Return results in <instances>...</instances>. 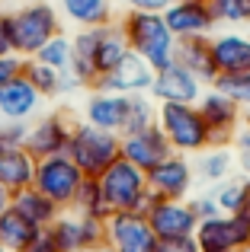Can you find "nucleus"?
I'll return each mask as SVG.
<instances>
[{
	"label": "nucleus",
	"instance_id": "nucleus-1",
	"mask_svg": "<svg viewBox=\"0 0 250 252\" xmlns=\"http://www.w3.org/2000/svg\"><path fill=\"white\" fill-rule=\"evenodd\" d=\"M71 45H74L71 74L81 80V86H96L100 77H106L128 55V42H125L119 23L96 26V29H81L71 38Z\"/></svg>",
	"mask_w": 250,
	"mask_h": 252
},
{
	"label": "nucleus",
	"instance_id": "nucleus-2",
	"mask_svg": "<svg viewBox=\"0 0 250 252\" xmlns=\"http://www.w3.org/2000/svg\"><path fill=\"white\" fill-rule=\"evenodd\" d=\"M119 29H122L125 42H128V51L141 55L154 70L176 61V35L167 29L161 13L125 10L119 19Z\"/></svg>",
	"mask_w": 250,
	"mask_h": 252
},
{
	"label": "nucleus",
	"instance_id": "nucleus-3",
	"mask_svg": "<svg viewBox=\"0 0 250 252\" xmlns=\"http://www.w3.org/2000/svg\"><path fill=\"white\" fill-rule=\"evenodd\" d=\"M157 128L167 134L173 154H202L206 147H212V134L208 125L202 118L199 105L189 102H157Z\"/></svg>",
	"mask_w": 250,
	"mask_h": 252
},
{
	"label": "nucleus",
	"instance_id": "nucleus-4",
	"mask_svg": "<svg viewBox=\"0 0 250 252\" xmlns=\"http://www.w3.org/2000/svg\"><path fill=\"white\" fill-rule=\"evenodd\" d=\"M58 32H61V16L48 0H32V3H23L19 10L10 13L13 55L19 58H32Z\"/></svg>",
	"mask_w": 250,
	"mask_h": 252
},
{
	"label": "nucleus",
	"instance_id": "nucleus-5",
	"mask_svg": "<svg viewBox=\"0 0 250 252\" xmlns=\"http://www.w3.org/2000/svg\"><path fill=\"white\" fill-rule=\"evenodd\" d=\"M68 157L81 166L83 176L96 179L100 172H106L116 160L122 157V137L116 131H103L93 125H74L68 144Z\"/></svg>",
	"mask_w": 250,
	"mask_h": 252
},
{
	"label": "nucleus",
	"instance_id": "nucleus-6",
	"mask_svg": "<svg viewBox=\"0 0 250 252\" xmlns=\"http://www.w3.org/2000/svg\"><path fill=\"white\" fill-rule=\"evenodd\" d=\"M96 179H100V189H103V195H106L113 211H138V214H144L148 198H151L148 172L144 169H138L135 163L119 157L113 166L106 172H100Z\"/></svg>",
	"mask_w": 250,
	"mask_h": 252
},
{
	"label": "nucleus",
	"instance_id": "nucleus-7",
	"mask_svg": "<svg viewBox=\"0 0 250 252\" xmlns=\"http://www.w3.org/2000/svg\"><path fill=\"white\" fill-rule=\"evenodd\" d=\"M83 179L87 176H83L81 166H77L68 154H58V157H42V160H36V179H32V185H36L42 195H48L61 211H68V208H74V198H77V191H81Z\"/></svg>",
	"mask_w": 250,
	"mask_h": 252
},
{
	"label": "nucleus",
	"instance_id": "nucleus-8",
	"mask_svg": "<svg viewBox=\"0 0 250 252\" xmlns=\"http://www.w3.org/2000/svg\"><path fill=\"white\" fill-rule=\"evenodd\" d=\"M199 252H238L250 243V217L247 214H215L199 220L193 233Z\"/></svg>",
	"mask_w": 250,
	"mask_h": 252
},
{
	"label": "nucleus",
	"instance_id": "nucleus-9",
	"mask_svg": "<svg viewBox=\"0 0 250 252\" xmlns=\"http://www.w3.org/2000/svg\"><path fill=\"white\" fill-rule=\"evenodd\" d=\"M151 230H154L157 240H180V236H193L199 227V217L193 214L189 201H170L151 191L148 208H144Z\"/></svg>",
	"mask_w": 250,
	"mask_h": 252
},
{
	"label": "nucleus",
	"instance_id": "nucleus-10",
	"mask_svg": "<svg viewBox=\"0 0 250 252\" xmlns=\"http://www.w3.org/2000/svg\"><path fill=\"white\" fill-rule=\"evenodd\" d=\"M106 246L113 252H154L157 236L138 211H113L106 220Z\"/></svg>",
	"mask_w": 250,
	"mask_h": 252
},
{
	"label": "nucleus",
	"instance_id": "nucleus-11",
	"mask_svg": "<svg viewBox=\"0 0 250 252\" xmlns=\"http://www.w3.org/2000/svg\"><path fill=\"white\" fill-rule=\"evenodd\" d=\"M51 233H55L61 252H83L106 243V220H96V217H87L81 211L68 208L51 223Z\"/></svg>",
	"mask_w": 250,
	"mask_h": 252
},
{
	"label": "nucleus",
	"instance_id": "nucleus-12",
	"mask_svg": "<svg viewBox=\"0 0 250 252\" xmlns=\"http://www.w3.org/2000/svg\"><path fill=\"white\" fill-rule=\"evenodd\" d=\"M199 112L208 125V134H212V147H231L238 128L244 125V109L234 105L228 96H221L218 90L202 93L199 96Z\"/></svg>",
	"mask_w": 250,
	"mask_h": 252
},
{
	"label": "nucleus",
	"instance_id": "nucleus-13",
	"mask_svg": "<svg viewBox=\"0 0 250 252\" xmlns=\"http://www.w3.org/2000/svg\"><path fill=\"white\" fill-rule=\"evenodd\" d=\"M193 182H196V169L183 154H170L167 160L148 169V189L161 198H170V201H186Z\"/></svg>",
	"mask_w": 250,
	"mask_h": 252
},
{
	"label": "nucleus",
	"instance_id": "nucleus-14",
	"mask_svg": "<svg viewBox=\"0 0 250 252\" xmlns=\"http://www.w3.org/2000/svg\"><path fill=\"white\" fill-rule=\"evenodd\" d=\"M202 96V80L186 70L180 61H170L167 67L154 70V83H151V99L154 102H189L196 105Z\"/></svg>",
	"mask_w": 250,
	"mask_h": 252
},
{
	"label": "nucleus",
	"instance_id": "nucleus-15",
	"mask_svg": "<svg viewBox=\"0 0 250 252\" xmlns=\"http://www.w3.org/2000/svg\"><path fill=\"white\" fill-rule=\"evenodd\" d=\"M151 83H154V67H151L141 55L128 51L106 77H100L96 90L122 93V96H138V93H151Z\"/></svg>",
	"mask_w": 250,
	"mask_h": 252
},
{
	"label": "nucleus",
	"instance_id": "nucleus-16",
	"mask_svg": "<svg viewBox=\"0 0 250 252\" xmlns=\"http://www.w3.org/2000/svg\"><path fill=\"white\" fill-rule=\"evenodd\" d=\"M71 131L74 125L55 112V115H42L39 122L29 125V137H26V150H29L36 160L42 157H58V154H68V144H71Z\"/></svg>",
	"mask_w": 250,
	"mask_h": 252
},
{
	"label": "nucleus",
	"instance_id": "nucleus-17",
	"mask_svg": "<svg viewBox=\"0 0 250 252\" xmlns=\"http://www.w3.org/2000/svg\"><path fill=\"white\" fill-rule=\"evenodd\" d=\"M164 23L180 42V38H193V35H208L218 26V19H215L212 6L202 3V0H176L164 13Z\"/></svg>",
	"mask_w": 250,
	"mask_h": 252
},
{
	"label": "nucleus",
	"instance_id": "nucleus-18",
	"mask_svg": "<svg viewBox=\"0 0 250 252\" xmlns=\"http://www.w3.org/2000/svg\"><path fill=\"white\" fill-rule=\"evenodd\" d=\"M170 154H173V147H170L167 134H164L157 125L122 137V157L128 163H135L138 169H144V172H148L151 166H157L161 160H167Z\"/></svg>",
	"mask_w": 250,
	"mask_h": 252
},
{
	"label": "nucleus",
	"instance_id": "nucleus-19",
	"mask_svg": "<svg viewBox=\"0 0 250 252\" xmlns=\"http://www.w3.org/2000/svg\"><path fill=\"white\" fill-rule=\"evenodd\" d=\"M39 105H42V96L23 74L0 86V122H29L36 118Z\"/></svg>",
	"mask_w": 250,
	"mask_h": 252
},
{
	"label": "nucleus",
	"instance_id": "nucleus-20",
	"mask_svg": "<svg viewBox=\"0 0 250 252\" xmlns=\"http://www.w3.org/2000/svg\"><path fill=\"white\" fill-rule=\"evenodd\" d=\"M125 112H128V96L109 93V90L90 93V99L83 102V118H87V125L103 128V131H116V134L122 131Z\"/></svg>",
	"mask_w": 250,
	"mask_h": 252
},
{
	"label": "nucleus",
	"instance_id": "nucleus-21",
	"mask_svg": "<svg viewBox=\"0 0 250 252\" xmlns=\"http://www.w3.org/2000/svg\"><path fill=\"white\" fill-rule=\"evenodd\" d=\"M208 42H212V58L218 74L250 70V35H244V32H218V35H208Z\"/></svg>",
	"mask_w": 250,
	"mask_h": 252
},
{
	"label": "nucleus",
	"instance_id": "nucleus-22",
	"mask_svg": "<svg viewBox=\"0 0 250 252\" xmlns=\"http://www.w3.org/2000/svg\"><path fill=\"white\" fill-rule=\"evenodd\" d=\"M10 208L16 211V214H23L26 220H29L32 227H39V230H42V227H51V223L58 220V214H61V208H58V204L51 201L48 195H42L36 185L13 191Z\"/></svg>",
	"mask_w": 250,
	"mask_h": 252
},
{
	"label": "nucleus",
	"instance_id": "nucleus-23",
	"mask_svg": "<svg viewBox=\"0 0 250 252\" xmlns=\"http://www.w3.org/2000/svg\"><path fill=\"white\" fill-rule=\"evenodd\" d=\"M176 61H180L186 70H193L202 83H212L215 77H218V67H215L212 42H208V35L180 38V42H176Z\"/></svg>",
	"mask_w": 250,
	"mask_h": 252
},
{
	"label": "nucleus",
	"instance_id": "nucleus-24",
	"mask_svg": "<svg viewBox=\"0 0 250 252\" xmlns=\"http://www.w3.org/2000/svg\"><path fill=\"white\" fill-rule=\"evenodd\" d=\"M36 179V157L26 147H0V185L10 191L29 189Z\"/></svg>",
	"mask_w": 250,
	"mask_h": 252
},
{
	"label": "nucleus",
	"instance_id": "nucleus-25",
	"mask_svg": "<svg viewBox=\"0 0 250 252\" xmlns=\"http://www.w3.org/2000/svg\"><path fill=\"white\" fill-rule=\"evenodd\" d=\"M58 10L68 23L81 29H96V26L113 23V0H58Z\"/></svg>",
	"mask_w": 250,
	"mask_h": 252
},
{
	"label": "nucleus",
	"instance_id": "nucleus-26",
	"mask_svg": "<svg viewBox=\"0 0 250 252\" xmlns=\"http://www.w3.org/2000/svg\"><path fill=\"white\" fill-rule=\"evenodd\" d=\"M215 201H218V211L221 214H247L250 211V176H228L225 182H218L212 189Z\"/></svg>",
	"mask_w": 250,
	"mask_h": 252
},
{
	"label": "nucleus",
	"instance_id": "nucleus-27",
	"mask_svg": "<svg viewBox=\"0 0 250 252\" xmlns=\"http://www.w3.org/2000/svg\"><path fill=\"white\" fill-rule=\"evenodd\" d=\"M199 160H196V176L202 179V182H212V185H218V182H225L228 176L234 172V150L231 147H206L202 154H196Z\"/></svg>",
	"mask_w": 250,
	"mask_h": 252
},
{
	"label": "nucleus",
	"instance_id": "nucleus-28",
	"mask_svg": "<svg viewBox=\"0 0 250 252\" xmlns=\"http://www.w3.org/2000/svg\"><path fill=\"white\" fill-rule=\"evenodd\" d=\"M36 233H39V227H32V223L26 220L23 214H16L13 208L0 217V246H6L10 252H23L32 243Z\"/></svg>",
	"mask_w": 250,
	"mask_h": 252
},
{
	"label": "nucleus",
	"instance_id": "nucleus-29",
	"mask_svg": "<svg viewBox=\"0 0 250 252\" xmlns=\"http://www.w3.org/2000/svg\"><path fill=\"white\" fill-rule=\"evenodd\" d=\"M74 211H81V214H87V217H96V220H109L113 217V208H109V201H106V195H103V189H100V179H83V185H81V191H77V198H74Z\"/></svg>",
	"mask_w": 250,
	"mask_h": 252
},
{
	"label": "nucleus",
	"instance_id": "nucleus-30",
	"mask_svg": "<svg viewBox=\"0 0 250 252\" xmlns=\"http://www.w3.org/2000/svg\"><path fill=\"white\" fill-rule=\"evenodd\" d=\"M151 125H157V105L151 102V96H148V93L128 96V112H125L119 137L135 134V131H144V128H151Z\"/></svg>",
	"mask_w": 250,
	"mask_h": 252
},
{
	"label": "nucleus",
	"instance_id": "nucleus-31",
	"mask_svg": "<svg viewBox=\"0 0 250 252\" xmlns=\"http://www.w3.org/2000/svg\"><path fill=\"white\" fill-rule=\"evenodd\" d=\"M23 77L36 86V93L42 99H51V96L61 93V70L36 61V58H26V61H23Z\"/></svg>",
	"mask_w": 250,
	"mask_h": 252
},
{
	"label": "nucleus",
	"instance_id": "nucleus-32",
	"mask_svg": "<svg viewBox=\"0 0 250 252\" xmlns=\"http://www.w3.org/2000/svg\"><path fill=\"white\" fill-rule=\"evenodd\" d=\"M71 55H74V45H71V38L64 35V32H58V35H51L32 58L64 74V70H71Z\"/></svg>",
	"mask_w": 250,
	"mask_h": 252
},
{
	"label": "nucleus",
	"instance_id": "nucleus-33",
	"mask_svg": "<svg viewBox=\"0 0 250 252\" xmlns=\"http://www.w3.org/2000/svg\"><path fill=\"white\" fill-rule=\"evenodd\" d=\"M212 90H218L221 96H228L234 105H241L244 112H250V70H241V74H218L212 80Z\"/></svg>",
	"mask_w": 250,
	"mask_h": 252
},
{
	"label": "nucleus",
	"instance_id": "nucleus-34",
	"mask_svg": "<svg viewBox=\"0 0 250 252\" xmlns=\"http://www.w3.org/2000/svg\"><path fill=\"white\" fill-rule=\"evenodd\" d=\"M218 23H250V0H208Z\"/></svg>",
	"mask_w": 250,
	"mask_h": 252
},
{
	"label": "nucleus",
	"instance_id": "nucleus-35",
	"mask_svg": "<svg viewBox=\"0 0 250 252\" xmlns=\"http://www.w3.org/2000/svg\"><path fill=\"white\" fill-rule=\"evenodd\" d=\"M29 122H0V147H26Z\"/></svg>",
	"mask_w": 250,
	"mask_h": 252
},
{
	"label": "nucleus",
	"instance_id": "nucleus-36",
	"mask_svg": "<svg viewBox=\"0 0 250 252\" xmlns=\"http://www.w3.org/2000/svg\"><path fill=\"white\" fill-rule=\"evenodd\" d=\"M234 160H238V166L244 176H250V125H241L238 128V134H234Z\"/></svg>",
	"mask_w": 250,
	"mask_h": 252
},
{
	"label": "nucleus",
	"instance_id": "nucleus-37",
	"mask_svg": "<svg viewBox=\"0 0 250 252\" xmlns=\"http://www.w3.org/2000/svg\"><path fill=\"white\" fill-rule=\"evenodd\" d=\"M23 252H61V246H58V240H55V233H51V227H42L36 236H32V243H29Z\"/></svg>",
	"mask_w": 250,
	"mask_h": 252
},
{
	"label": "nucleus",
	"instance_id": "nucleus-38",
	"mask_svg": "<svg viewBox=\"0 0 250 252\" xmlns=\"http://www.w3.org/2000/svg\"><path fill=\"white\" fill-rule=\"evenodd\" d=\"M189 208H193V214L199 217V220H208V217L221 214V211H218V201H215L212 191H208V195H196L193 201H189Z\"/></svg>",
	"mask_w": 250,
	"mask_h": 252
},
{
	"label": "nucleus",
	"instance_id": "nucleus-39",
	"mask_svg": "<svg viewBox=\"0 0 250 252\" xmlns=\"http://www.w3.org/2000/svg\"><path fill=\"white\" fill-rule=\"evenodd\" d=\"M23 61L26 58H19V55H0V86H6L13 77L23 74Z\"/></svg>",
	"mask_w": 250,
	"mask_h": 252
},
{
	"label": "nucleus",
	"instance_id": "nucleus-40",
	"mask_svg": "<svg viewBox=\"0 0 250 252\" xmlns=\"http://www.w3.org/2000/svg\"><path fill=\"white\" fill-rule=\"evenodd\" d=\"M176 0H125V6L128 10H141V13H167L170 6H173Z\"/></svg>",
	"mask_w": 250,
	"mask_h": 252
},
{
	"label": "nucleus",
	"instance_id": "nucleus-41",
	"mask_svg": "<svg viewBox=\"0 0 250 252\" xmlns=\"http://www.w3.org/2000/svg\"><path fill=\"white\" fill-rule=\"evenodd\" d=\"M154 252H199L193 236H180V240H157Z\"/></svg>",
	"mask_w": 250,
	"mask_h": 252
},
{
	"label": "nucleus",
	"instance_id": "nucleus-42",
	"mask_svg": "<svg viewBox=\"0 0 250 252\" xmlns=\"http://www.w3.org/2000/svg\"><path fill=\"white\" fill-rule=\"evenodd\" d=\"M0 55H13V38H10V13H0Z\"/></svg>",
	"mask_w": 250,
	"mask_h": 252
},
{
	"label": "nucleus",
	"instance_id": "nucleus-43",
	"mask_svg": "<svg viewBox=\"0 0 250 252\" xmlns=\"http://www.w3.org/2000/svg\"><path fill=\"white\" fill-rule=\"evenodd\" d=\"M10 198H13V191H10V189H3V185H0V217H3L6 211H10Z\"/></svg>",
	"mask_w": 250,
	"mask_h": 252
},
{
	"label": "nucleus",
	"instance_id": "nucleus-44",
	"mask_svg": "<svg viewBox=\"0 0 250 252\" xmlns=\"http://www.w3.org/2000/svg\"><path fill=\"white\" fill-rule=\"evenodd\" d=\"M83 252H113V249H109L106 243H103V246H93V249H83Z\"/></svg>",
	"mask_w": 250,
	"mask_h": 252
},
{
	"label": "nucleus",
	"instance_id": "nucleus-45",
	"mask_svg": "<svg viewBox=\"0 0 250 252\" xmlns=\"http://www.w3.org/2000/svg\"><path fill=\"white\" fill-rule=\"evenodd\" d=\"M238 252H250V243H247V246H241V249H238Z\"/></svg>",
	"mask_w": 250,
	"mask_h": 252
},
{
	"label": "nucleus",
	"instance_id": "nucleus-46",
	"mask_svg": "<svg viewBox=\"0 0 250 252\" xmlns=\"http://www.w3.org/2000/svg\"><path fill=\"white\" fill-rule=\"evenodd\" d=\"M244 125H250V112H247V115H244Z\"/></svg>",
	"mask_w": 250,
	"mask_h": 252
},
{
	"label": "nucleus",
	"instance_id": "nucleus-47",
	"mask_svg": "<svg viewBox=\"0 0 250 252\" xmlns=\"http://www.w3.org/2000/svg\"><path fill=\"white\" fill-rule=\"evenodd\" d=\"M0 252H10V249H6V246H0Z\"/></svg>",
	"mask_w": 250,
	"mask_h": 252
},
{
	"label": "nucleus",
	"instance_id": "nucleus-48",
	"mask_svg": "<svg viewBox=\"0 0 250 252\" xmlns=\"http://www.w3.org/2000/svg\"><path fill=\"white\" fill-rule=\"evenodd\" d=\"M202 3H208V0H202Z\"/></svg>",
	"mask_w": 250,
	"mask_h": 252
},
{
	"label": "nucleus",
	"instance_id": "nucleus-49",
	"mask_svg": "<svg viewBox=\"0 0 250 252\" xmlns=\"http://www.w3.org/2000/svg\"><path fill=\"white\" fill-rule=\"evenodd\" d=\"M247 217H250V211H247Z\"/></svg>",
	"mask_w": 250,
	"mask_h": 252
}]
</instances>
